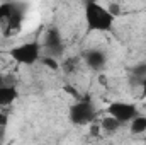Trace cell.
Returning a JSON list of instances; mask_svg holds the SVG:
<instances>
[{
	"label": "cell",
	"instance_id": "cell-1",
	"mask_svg": "<svg viewBox=\"0 0 146 145\" xmlns=\"http://www.w3.org/2000/svg\"><path fill=\"white\" fill-rule=\"evenodd\" d=\"M83 17L87 29L92 33H110L115 24V17L109 12L107 5L99 2H87L83 9Z\"/></svg>",
	"mask_w": 146,
	"mask_h": 145
},
{
	"label": "cell",
	"instance_id": "cell-2",
	"mask_svg": "<svg viewBox=\"0 0 146 145\" xmlns=\"http://www.w3.org/2000/svg\"><path fill=\"white\" fill-rule=\"evenodd\" d=\"M10 56L15 63L19 65H36L37 62H41L42 53H41V44L37 41H26V43H19L10 50Z\"/></svg>",
	"mask_w": 146,
	"mask_h": 145
},
{
	"label": "cell",
	"instance_id": "cell-3",
	"mask_svg": "<svg viewBox=\"0 0 146 145\" xmlns=\"http://www.w3.org/2000/svg\"><path fill=\"white\" fill-rule=\"evenodd\" d=\"M68 118L76 126H87V125H92L94 119L97 118V109H95L92 101L82 99V101H76L75 104L70 106Z\"/></svg>",
	"mask_w": 146,
	"mask_h": 145
},
{
	"label": "cell",
	"instance_id": "cell-4",
	"mask_svg": "<svg viewBox=\"0 0 146 145\" xmlns=\"http://www.w3.org/2000/svg\"><path fill=\"white\" fill-rule=\"evenodd\" d=\"M107 114L115 118L121 125L124 123H131L139 113L138 108L133 104V103H124V101H114L107 106Z\"/></svg>",
	"mask_w": 146,
	"mask_h": 145
},
{
	"label": "cell",
	"instance_id": "cell-5",
	"mask_svg": "<svg viewBox=\"0 0 146 145\" xmlns=\"http://www.w3.org/2000/svg\"><path fill=\"white\" fill-rule=\"evenodd\" d=\"M44 48L48 51V56H53L56 58L58 55L63 53L65 50V44H63V38H61V33L54 28L48 29L46 34H44Z\"/></svg>",
	"mask_w": 146,
	"mask_h": 145
},
{
	"label": "cell",
	"instance_id": "cell-6",
	"mask_svg": "<svg viewBox=\"0 0 146 145\" xmlns=\"http://www.w3.org/2000/svg\"><path fill=\"white\" fill-rule=\"evenodd\" d=\"M83 58H85V63H87V67L88 68H92V70H102L106 65H107V55H106V51H102V50H97V48H94V50H88L85 55H83Z\"/></svg>",
	"mask_w": 146,
	"mask_h": 145
},
{
	"label": "cell",
	"instance_id": "cell-7",
	"mask_svg": "<svg viewBox=\"0 0 146 145\" xmlns=\"http://www.w3.org/2000/svg\"><path fill=\"white\" fill-rule=\"evenodd\" d=\"M19 97V91L14 84H5L0 87V108L12 106Z\"/></svg>",
	"mask_w": 146,
	"mask_h": 145
},
{
	"label": "cell",
	"instance_id": "cell-8",
	"mask_svg": "<svg viewBox=\"0 0 146 145\" xmlns=\"http://www.w3.org/2000/svg\"><path fill=\"white\" fill-rule=\"evenodd\" d=\"M121 123L115 119V118H112V116H104L102 118V121H100V128L106 132V133H117L119 130H121Z\"/></svg>",
	"mask_w": 146,
	"mask_h": 145
},
{
	"label": "cell",
	"instance_id": "cell-9",
	"mask_svg": "<svg viewBox=\"0 0 146 145\" xmlns=\"http://www.w3.org/2000/svg\"><path fill=\"white\" fill-rule=\"evenodd\" d=\"M129 130H131L133 135H143V133H146V116L145 114H138L129 123Z\"/></svg>",
	"mask_w": 146,
	"mask_h": 145
},
{
	"label": "cell",
	"instance_id": "cell-10",
	"mask_svg": "<svg viewBox=\"0 0 146 145\" xmlns=\"http://www.w3.org/2000/svg\"><path fill=\"white\" fill-rule=\"evenodd\" d=\"M41 62H42L46 67H49L51 70H58V68H60L58 60H56V58H53V56H48V55H46V56H42V58H41Z\"/></svg>",
	"mask_w": 146,
	"mask_h": 145
},
{
	"label": "cell",
	"instance_id": "cell-11",
	"mask_svg": "<svg viewBox=\"0 0 146 145\" xmlns=\"http://www.w3.org/2000/svg\"><path fill=\"white\" fill-rule=\"evenodd\" d=\"M134 75L139 79V82L143 80L146 77V63H139V65H136L134 67Z\"/></svg>",
	"mask_w": 146,
	"mask_h": 145
},
{
	"label": "cell",
	"instance_id": "cell-12",
	"mask_svg": "<svg viewBox=\"0 0 146 145\" xmlns=\"http://www.w3.org/2000/svg\"><path fill=\"white\" fill-rule=\"evenodd\" d=\"M139 89H141V97H145L146 99V77L139 82Z\"/></svg>",
	"mask_w": 146,
	"mask_h": 145
},
{
	"label": "cell",
	"instance_id": "cell-13",
	"mask_svg": "<svg viewBox=\"0 0 146 145\" xmlns=\"http://www.w3.org/2000/svg\"><path fill=\"white\" fill-rule=\"evenodd\" d=\"M5 84H7V82H5V77H3V73H0V87L5 85Z\"/></svg>",
	"mask_w": 146,
	"mask_h": 145
}]
</instances>
